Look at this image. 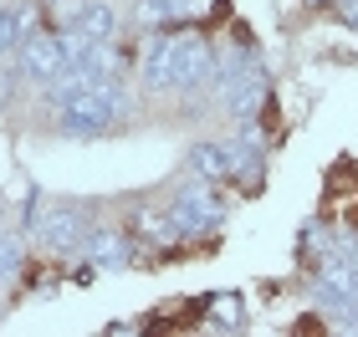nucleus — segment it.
Wrapping results in <instances>:
<instances>
[{"instance_id":"6","label":"nucleus","mask_w":358,"mask_h":337,"mask_svg":"<svg viewBox=\"0 0 358 337\" xmlns=\"http://www.w3.org/2000/svg\"><path fill=\"white\" fill-rule=\"evenodd\" d=\"M189 169L200 174V179H225V174H236L241 169V153L231 149V143H200V149L189 153Z\"/></svg>"},{"instance_id":"12","label":"nucleus","mask_w":358,"mask_h":337,"mask_svg":"<svg viewBox=\"0 0 358 337\" xmlns=\"http://www.w3.org/2000/svg\"><path fill=\"white\" fill-rule=\"evenodd\" d=\"M210 317H215V327H220V332H236V327H241V301H236V297H225V301H215V312H210Z\"/></svg>"},{"instance_id":"5","label":"nucleus","mask_w":358,"mask_h":337,"mask_svg":"<svg viewBox=\"0 0 358 337\" xmlns=\"http://www.w3.org/2000/svg\"><path fill=\"white\" fill-rule=\"evenodd\" d=\"M169 215L179 220V230H185V235H200V230H210V225H220L225 204H220V195H215V184L200 179L194 189H185V195L169 200Z\"/></svg>"},{"instance_id":"8","label":"nucleus","mask_w":358,"mask_h":337,"mask_svg":"<svg viewBox=\"0 0 358 337\" xmlns=\"http://www.w3.org/2000/svg\"><path fill=\"white\" fill-rule=\"evenodd\" d=\"M87 261L92 266H128V240L118 235V230H97V235H87Z\"/></svg>"},{"instance_id":"1","label":"nucleus","mask_w":358,"mask_h":337,"mask_svg":"<svg viewBox=\"0 0 358 337\" xmlns=\"http://www.w3.org/2000/svg\"><path fill=\"white\" fill-rule=\"evenodd\" d=\"M215 77V52L200 36H159L143 57V82L154 92H200Z\"/></svg>"},{"instance_id":"9","label":"nucleus","mask_w":358,"mask_h":337,"mask_svg":"<svg viewBox=\"0 0 358 337\" xmlns=\"http://www.w3.org/2000/svg\"><path fill=\"white\" fill-rule=\"evenodd\" d=\"M220 98H225V107H231L236 118H251L256 103H262V82H256L251 72H241V77H231V87H225Z\"/></svg>"},{"instance_id":"11","label":"nucleus","mask_w":358,"mask_h":337,"mask_svg":"<svg viewBox=\"0 0 358 337\" xmlns=\"http://www.w3.org/2000/svg\"><path fill=\"white\" fill-rule=\"evenodd\" d=\"M185 6H189V0H143L138 15H143L149 26H159V21H174V15H185Z\"/></svg>"},{"instance_id":"2","label":"nucleus","mask_w":358,"mask_h":337,"mask_svg":"<svg viewBox=\"0 0 358 337\" xmlns=\"http://www.w3.org/2000/svg\"><path fill=\"white\" fill-rule=\"evenodd\" d=\"M57 107V128L67 138H103L118 128V118L128 112V98H123V87H72V92H62V98H52Z\"/></svg>"},{"instance_id":"4","label":"nucleus","mask_w":358,"mask_h":337,"mask_svg":"<svg viewBox=\"0 0 358 337\" xmlns=\"http://www.w3.org/2000/svg\"><path fill=\"white\" fill-rule=\"evenodd\" d=\"M72 61V41L67 36H46V31H31V36L21 41V77L26 82L46 87L52 77Z\"/></svg>"},{"instance_id":"3","label":"nucleus","mask_w":358,"mask_h":337,"mask_svg":"<svg viewBox=\"0 0 358 337\" xmlns=\"http://www.w3.org/2000/svg\"><path fill=\"white\" fill-rule=\"evenodd\" d=\"M31 230L46 250H83L87 246V215L77 210V204H46V210L31 220Z\"/></svg>"},{"instance_id":"10","label":"nucleus","mask_w":358,"mask_h":337,"mask_svg":"<svg viewBox=\"0 0 358 337\" xmlns=\"http://www.w3.org/2000/svg\"><path fill=\"white\" fill-rule=\"evenodd\" d=\"M26 26H31V10L26 6H10L0 15V52H15V46L26 41Z\"/></svg>"},{"instance_id":"7","label":"nucleus","mask_w":358,"mask_h":337,"mask_svg":"<svg viewBox=\"0 0 358 337\" xmlns=\"http://www.w3.org/2000/svg\"><path fill=\"white\" fill-rule=\"evenodd\" d=\"M77 36L83 41H118V15H113L103 0H87L77 10Z\"/></svg>"}]
</instances>
